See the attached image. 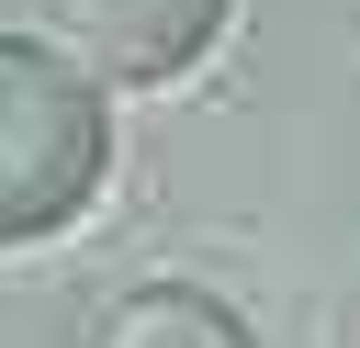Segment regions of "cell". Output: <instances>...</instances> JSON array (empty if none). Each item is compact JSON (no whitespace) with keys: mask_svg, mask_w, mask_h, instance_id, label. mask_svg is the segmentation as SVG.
I'll list each match as a JSON object with an SVG mask.
<instances>
[{"mask_svg":"<svg viewBox=\"0 0 360 348\" xmlns=\"http://www.w3.org/2000/svg\"><path fill=\"white\" fill-rule=\"evenodd\" d=\"M112 168V101L79 56L0 34V247L56 236Z\"/></svg>","mask_w":360,"mask_h":348,"instance_id":"cell-1","label":"cell"},{"mask_svg":"<svg viewBox=\"0 0 360 348\" xmlns=\"http://www.w3.org/2000/svg\"><path fill=\"white\" fill-rule=\"evenodd\" d=\"M45 22L101 90H146V79H180L225 34V0H45Z\"/></svg>","mask_w":360,"mask_h":348,"instance_id":"cell-2","label":"cell"},{"mask_svg":"<svg viewBox=\"0 0 360 348\" xmlns=\"http://www.w3.org/2000/svg\"><path fill=\"white\" fill-rule=\"evenodd\" d=\"M90 348H259L214 292H191V281H146V292H124L101 326H90Z\"/></svg>","mask_w":360,"mask_h":348,"instance_id":"cell-3","label":"cell"}]
</instances>
